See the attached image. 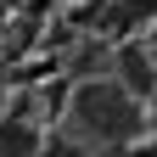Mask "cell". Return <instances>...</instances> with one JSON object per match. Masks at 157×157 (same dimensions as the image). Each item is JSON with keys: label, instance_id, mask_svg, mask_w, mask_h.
Masks as SVG:
<instances>
[{"label": "cell", "instance_id": "277c9868", "mask_svg": "<svg viewBox=\"0 0 157 157\" xmlns=\"http://www.w3.org/2000/svg\"><path fill=\"white\" fill-rule=\"evenodd\" d=\"M112 23H157V0H112Z\"/></svg>", "mask_w": 157, "mask_h": 157}, {"label": "cell", "instance_id": "6da1fadb", "mask_svg": "<svg viewBox=\"0 0 157 157\" xmlns=\"http://www.w3.org/2000/svg\"><path fill=\"white\" fill-rule=\"evenodd\" d=\"M67 95H73V101H67L73 124L84 129L90 140H101V146H124L146 124V118H140V101H135L118 78H78Z\"/></svg>", "mask_w": 157, "mask_h": 157}, {"label": "cell", "instance_id": "8992f818", "mask_svg": "<svg viewBox=\"0 0 157 157\" xmlns=\"http://www.w3.org/2000/svg\"><path fill=\"white\" fill-rule=\"evenodd\" d=\"M146 51H151V56H157V23H151V39H146Z\"/></svg>", "mask_w": 157, "mask_h": 157}, {"label": "cell", "instance_id": "5b68a950", "mask_svg": "<svg viewBox=\"0 0 157 157\" xmlns=\"http://www.w3.org/2000/svg\"><path fill=\"white\" fill-rule=\"evenodd\" d=\"M39 157H84V151H78V146H62V140H56V146H45Z\"/></svg>", "mask_w": 157, "mask_h": 157}, {"label": "cell", "instance_id": "3957f363", "mask_svg": "<svg viewBox=\"0 0 157 157\" xmlns=\"http://www.w3.org/2000/svg\"><path fill=\"white\" fill-rule=\"evenodd\" d=\"M45 151V135H39L34 118H0V157H39Z\"/></svg>", "mask_w": 157, "mask_h": 157}, {"label": "cell", "instance_id": "7a4b0ae2", "mask_svg": "<svg viewBox=\"0 0 157 157\" xmlns=\"http://www.w3.org/2000/svg\"><path fill=\"white\" fill-rule=\"evenodd\" d=\"M112 67H118V84H124L135 101H146L157 90V56L140 45V39H124V45L112 51Z\"/></svg>", "mask_w": 157, "mask_h": 157}]
</instances>
